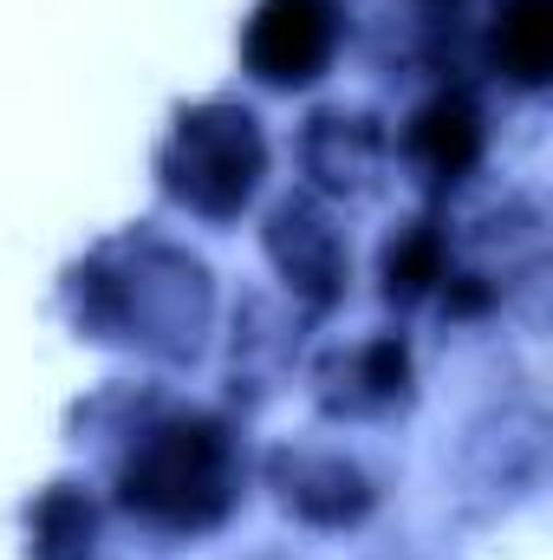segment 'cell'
Segmentation results:
<instances>
[{"label":"cell","instance_id":"obj_5","mask_svg":"<svg viewBox=\"0 0 553 560\" xmlns=\"http://www.w3.org/2000/svg\"><path fill=\"white\" fill-rule=\"evenodd\" d=\"M423 143L436 150V170H462V163L475 156V125H469V112H462V105H436V112L423 118Z\"/></svg>","mask_w":553,"mask_h":560},{"label":"cell","instance_id":"obj_1","mask_svg":"<svg viewBox=\"0 0 553 560\" xmlns=\"http://www.w3.org/2000/svg\"><path fill=\"white\" fill-rule=\"evenodd\" d=\"M261 176V138L248 112H202L183 125L176 156H169V183L176 196L202 202V209H235Z\"/></svg>","mask_w":553,"mask_h":560},{"label":"cell","instance_id":"obj_2","mask_svg":"<svg viewBox=\"0 0 553 560\" xmlns=\"http://www.w3.org/2000/svg\"><path fill=\"white\" fill-rule=\"evenodd\" d=\"M215 482H222V450L209 430H163L131 469V495L156 515H196L202 495L215 502Z\"/></svg>","mask_w":553,"mask_h":560},{"label":"cell","instance_id":"obj_4","mask_svg":"<svg viewBox=\"0 0 553 560\" xmlns=\"http://www.w3.org/2000/svg\"><path fill=\"white\" fill-rule=\"evenodd\" d=\"M502 66L521 79V85H534L541 72H548V52H553V20H548V0H515L508 13H502Z\"/></svg>","mask_w":553,"mask_h":560},{"label":"cell","instance_id":"obj_3","mask_svg":"<svg viewBox=\"0 0 553 560\" xmlns=\"http://www.w3.org/2000/svg\"><path fill=\"white\" fill-rule=\"evenodd\" d=\"M326 46H332V7L326 0H268L255 33H248V52H255L261 79H274V85L313 79Z\"/></svg>","mask_w":553,"mask_h":560}]
</instances>
